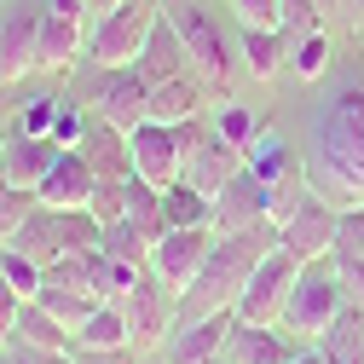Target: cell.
<instances>
[{
    "instance_id": "44dd1931",
    "label": "cell",
    "mask_w": 364,
    "mask_h": 364,
    "mask_svg": "<svg viewBox=\"0 0 364 364\" xmlns=\"http://www.w3.org/2000/svg\"><path fill=\"white\" fill-rule=\"evenodd\" d=\"M191 116H208V81H203L197 70H186V75L151 87V122L179 127V122H191Z\"/></svg>"
},
{
    "instance_id": "ffe728a7",
    "label": "cell",
    "mask_w": 364,
    "mask_h": 364,
    "mask_svg": "<svg viewBox=\"0 0 364 364\" xmlns=\"http://www.w3.org/2000/svg\"><path fill=\"white\" fill-rule=\"evenodd\" d=\"M93 168H87V156L81 151H64L53 168H47V179L35 186V197L47 203V208H87V197H93Z\"/></svg>"
},
{
    "instance_id": "74e56055",
    "label": "cell",
    "mask_w": 364,
    "mask_h": 364,
    "mask_svg": "<svg viewBox=\"0 0 364 364\" xmlns=\"http://www.w3.org/2000/svg\"><path fill=\"white\" fill-rule=\"evenodd\" d=\"M278 29L295 41V35H312V29H330V18H324L318 0H284V23Z\"/></svg>"
},
{
    "instance_id": "6da1fadb",
    "label": "cell",
    "mask_w": 364,
    "mask_h": 364,
    "mask_svg": "<svg viewBox=\"0 0 364 364\" xmlns=\"http://www.w3.org/2000/svg\"><path fill=\"white\" fill-rule=\"evenodd\" d=\"M306 179L336 208H364V81H336L306 127Z\"/></svg>"
},
{
    "instance_id": "cb8c5ba5",
    "label": "cell",
    "mask_w": 364,
    "mask_h": 364,
    "mask_svg": "<svg viewBox=\"0 0 364 364\" xmlns=\"http://www.w3.org/2000/svg\"><path fill=\"white\" fill-rule=\"evenodd\" d=\"M237 53H243V75L249 81H278L289 70V35L284 29H243Z\"/></svg>"
},
{
    "instance_id": "d6a6232c",
    "label": "cell",
    "mask_w": 364,
    "mask_h": 364,
    "mask_svg": "<svg viewBox=\"0 0 364 364\" xmlns=\"http://www.w3.org/2000/svg\"><path fill=\"white\" fill-rule=\"evenodd\" d=\"M35 301L47 306V312L58 318V324H64L70 336H75V324H81V318H87V312L99 306L93 295H81V289H58V284H41V295H35Z\"/></svg>"
},
{
    "instance_id": "4316f807",
    "label": "cell",
    "mask_w": 364,
    "mask_h": 364,
    "mask_svg": "<svg viewBox=\"0 0 364 364\" xmlns=\"http://www.w3.org/2000/svg\"><path fill=\"white\" fill-rule=\"evenodd\" d=\"M70 347H75V353H122V347H133L122 306H116V301H99V306L75 324V341H70Z\"/></svg>"
},
{
    "instance_id": "3957f363",
    "label": "cell",
    "mask_w": 364,
    "mask_h": 364,
    "mask_svg": "<svg viewBox=\"0 0 364 364\" xmlns=\"http://www.w3.org/2000/svg\"><path fill=\"white\" fill-rule=\"evenodd\" d=\"M70 99L87 105V116H99V122H110L122 133L151 122V81L133 64H93V58H81L70 70Z\"/></svg>"
},
{
    "instance_id": "7a4b0ae2",
    "label": "cell",
    "mask_w": 364,
    "mask_h": 364,
    "mask_svg": "<svg viewBox=\"0 0 364 364\" xmlns=\"http://www.w3.org/2000/svg\"><path fill=\"white\" fill-rule=\"evenodd\" d=\"M278 249V225H249V232H214V249L197 272V284L179 295V318H203V312H232L249 272Z\"/></svg>"
},
{
    "instance_id": "60d3db41",
    "label": "cell",
    "mask_w": 364,
    "mask_h": 364,
    "mask_svg": "<svg viewBox=\"0 0 364 364\" xmlns=\"http://www.w3.org/2000/svg\"><path fill=\"white\" fill-rule=\"evenodd\" d=\"M341 249H353V255H364V208H347L341 214V237H336Z\"/></svg>"
},
{
    "instance_id": "5b68a950",
    "label": "cell",
    "mask_w": 364,
    "mask_h": 364,
    "mask_svg": "<svg viewBox=\"0 0 364 364\" xmlns=\"http://www.w3.org/2000/svg\"><path fill=\"white\" fill-rule=\"evenodd\" d=\"M347 306H353V301H347V289H341V278H336V266H330V260H312V266H301V278H295V289H289V301H284V318H278V324H284L301 347H312Z\"/></svg>"
},
{
    "instance_id": "ba28073f",
    "label": "cell",
    "mask_w": 364,
    "mask_h": 364,
    "mask_svg": "<svg viewBox=\"0 0 364 364\" xmlns=\"http://www.w3.org/2000/svg\"><path fill=\"white\" fill-rule=\"evenodd\" d=\"M122 318H127V336H133V353H162V341H168V330L179 324V295L162 284V278H145L133 284L122 301Z\"/></svg>"
},
{
    "instance_id": "b9f144b4",
    "label": "cell",
    "mask_w": 364,
    "mask_h": 364,
    "mask_svg": "<svg viewBox=\"0 0 364 364\" xmlns=\"http://www.w3.org/2000/svg\"><path fill=\"white\" fill-rule=\"evenodd\" d=\"M23 312V295L12 289V278H6V272H0V336H6L12 330V318Z\"/></svg>"
},
{
    "instance_id": "836d02e7",
    "label": "cell",
    "mask_w": 364,
    "mask_h": 364,
    "mask_svg": "<svg viewBox=\"0 0 364 364\" xmlns=\"http://www.w3.org/2000/svg\"><path fill=\"white\" fill-rule=\"evenodd\" d=\"M99 249H105L110 260H127V266H151V243H145L139 232H133L127 220H110V225H105Z\"/></svg>"
},
{
    "instance_id": "5bb4252c",
    "label": "cell",
    "mask_w": 364,
    "mask_h": 364,
    "mask_svg": "<svg viewBox=\"0 0 364 364\" xmlns=\"http://www.w3.org/2000/svg\"><path fill=\"white\" fill-rule=\"evenodd\" d=\"M237 312H203V318H179L162 341V358L168 364H220L225 353V336H232Z\"/></svg>"
},
{
    "instance_id": "f35d334b",
    "label": "cell",
    "mask_w": 364,
    "mask_h": 364,
    "mask_svg": "<svg viewBox=\"0 0 364 364\" xmlns=\"http://www.w3.org/2000/svg\"><path fill=\"white\" fill-rule=\"evenodd\" d=\"M232 6V18L243 29H278L284 23V0H225Z\"/></svg>"
},
{
    "instance_id": "f1b7e54d",
    "label": "cell",
    "mask_w": 364,
    "mask_h": 364,
    "mask_svg": "<svg viewBox=\"0 0 364 364\" xmlns=\"http://www.w3.org/2000/svg\"><path fill=\"white\" fill-rule=\"evenodd\" d=\"M312 347L324 353L330 364H358V358H364V306H347V312H341V318H336V324L318 336Z\"/></svg>"
},
{
    "instance_id": "603a6c76",
    "label": "cell",
    "mask_w": 364,
    "mask_h": 364,
    "mask_svg": "<svg viewBox=\"0 0 364 364\" xmlns=\"http://www.w3.org/2000/svg\"><path fill=\"white\" fill-rule=\"evenodd\" d=\"M133 70H139L151 87H156V81H173V75H186V70H191L186 41H179V29L168 23V12L156 18V29H151V41H145V53L133 58Z\"/></svg>"
},
{
    "instance_id": "4fadbf2b",
    "label": "cell",
    "mask_w": 364,
    "mask_h": 364,
    "mask_svg": "<svg viewBox=\"0 0 364 364\" xmlns=\"http://www.w3.org/2000/svg\"><path fill=\"white\" fill-rule=\"evenodd\" d=\"M127 145H133V173L156 191H168L186 173V145H179V127H168V122H139L127 133Z\"/></svg>"
},
{
    "instance_id": "f546056e",
    "label": "cell",
    "mask_w": 364,
    "mask_h": 364,
    "mask_svg": "<svg viewBox=\"0 0 364 364\" xmlns=\"http://www.w3.org/2000/svg\"><path fill=\"white\" fill-rule=\"evenodd\" d=\"M208 116H214V133H220L225 145H237V151H249V145L260 139V127H266V122H260V110H255V105H243V99H232V93H225Z\"/></svg>"
},
{
    "instance_id": "9c48e42d",
    "label": "cell",
    "mask_w": 364,
    "mask_h": 364,
    "mask_svg": "<svg viewBox=\"0 0 364 364\" xmlns=\"http://www.w3.org/2000/svg\"><path fill=\"white\" fill-rule=\"evenodd\" d=\"M341 214H347V208H336L330 197L306 191V203L278 225V249H284V255H295L301 266L330 260V249H336V237H341Z\"/></svg>"
},
{
    "instance_id": "e0dca14e",
    "label": "cell",
    "mask_w": 364,
    "mask_h": 364,
    "mask_svg": "<svg viewBox=\"0 0 364 364\" xmlns=\"http://www.w3.org/2000/svg\"><path fill=\"white\" fill-rule=\"evenodd\" d=\"M243 168H249V156H243L237 145H225L220 133L208 127L203 139H197V145L186 151V173H179V179H191L197 191H208V197H214V191L225 186V179H237Z\"/></svg>"
},
{
    "instance_id": "277c9868",
    "label": "cell",
    "mask_w": 364,
    "mask_h": 364,
    "mask_svg": "<svg viewBox=\"0 0 364 364\" xmlns=\"http://www.w3.org/2000/svg\"><path fill=\"white\" fill-rule=\"evenodd\" d=\"M162 12L179 29V41H186L191 70L214 87V93H232V81L243 75V53H237V41L225 35L214 0H162Z\"/></svg>"
},
{
    "instance_id": "484cf974",
    "label": "cell",
    "mask_w": 364,
    "mask_h": 364,
    "mask_svg": "<svg viewBox=\"0 0 364 364\" xmlns=\"http://www.w3.org/2000/svg\"><path fill=\"white\" fill-rule=\"evenodd\" d=\"M6 341L12 347H35V353H70V330L58 324V318L41 306V301H23V312L12 318V330H6Z\"/></svg>"
},
{
    "instance_id": "8d00e7d4",
    "label": "cell",
    "mask_w": 364,
    "mask_h": 364,
    "mask_svg": "<svg viewBox=\"0 0 364 364\" xmlns=\"http://www.w3.org/2000/svg\"><path fill=\"white\" fill-rule=\"evenodd\" d=\"M35 208V191H23V186H12L6 173H0V243H6L18 225H23V214Z\"/></svg>"
},
{
    "instance_id": "2e32d148",
    "label": "cell",
    "mask_w": 364,
    "mask_h": 364,
    "mask_svg": "<svg viewBox=\"0 0 364 364\" xmlns=\"http://www.w3.org/2000/svg\"><path fill=\"white\" fill-rule=\"evenodd\" d=\"M301 353V341L284 324H232L220 364H289Z\"/></svg>"
},
{
    "instance_id": "1f68e13d",
    "label": "cell",
    "mask_w": 364,
    "mask_h": 364,
    "mask_svg": "<svg viewBox=\"0 0 364 364\" xmlns=\"http://www.w3.org/2000/svg\"><path fill=\"white\" fill-rule=\"evenodd\" d=\"M162 220L168 225H214V197L197 191L191 179H173L162 191Z\"/></svg>"
},
{
    "instance_id": "52a82bcc",
    "label": "cell",
    "mask_w": 364,
    "mask_h": 364,
    "mask_svg": "<svg viewBox=\"0 0 364 364\" xmlns=\"http://www.w3.org/2000/svg\"><path fill=\"white\" fill-rule=\"evenodd\" d=\"M87 12L81 0H47L35 35V75H70L87 58Z\"/></svg>"
},
{
    "instance_id": "7dc6e473",
    "label": "cell",
    "mask_w": 364,
    "mask_h": 364,
    "mask_svg": "<svg viewBox=\"0 0 364 364\" xmlns=\"http://www.w3.org/2000/svg\"><path fill=\"white\" fill-rule=\"evenodd\" d=\"M318 6H324V18H330V12H347V0H318Z\"/></svg>"
},
{
    "instance_id": "4dcf8cb0",
    "label": "cell",
    "mask_w": 364,
    "mask_h": 364,
    "mask_svg": "<svg viewBox=\"0 0 364 364\" xmlns=\"http://www.w3.org/2000/svg\"><path fill=\"white\" fill-rule=\"evenodd\" d=\"M122 220H127L145 243H156V237L168 232V220H162V191H156V186H145L139 173L127 179V214H122Z\"/></svg>"
},
{
    "instance_id": "83f0119b",
    "label": "cell",
    "mask_w": 364,
    "mask_h": 364,
    "mask_svg": "<svg viewBox=\"0 0 364 364\" xmlns=\"http://www.w3.org/2000/svg\"><path fill=\"white\" fill-rule=\"evenodd\" d=\"M336 70V41L330 29H312V35H295L289 41V75L295 81H324Z\"/></svg>"
},
{
    "instance_id": "bcb514c9",
    "label": "cell",
    "mask_w": 364,
    "mask_h": 364,
    "mask_svg": "<svg viewBox=\"0 0 364 364\" xmlns=\"http://www.w3.org/2000/svg\"><path fill=\"white\" fill-rule=\"evenodd\" d=\"M6 139H12V122L0 116V156H6Z\"/></svg>"
},
{
    "instance_id": "d4e9b609",
    "label": "cell",
    "mask_w": 364,
    "mask_h": 364,
    "mask_svg": "<svg viewBox=\"0 0 364 364\" xmlns=\"http://www.w3.org/2000/svg\"><path fill=\"white\" fill-rule=\"evenodd\" d=\"M249 156V173L255 179H266V186H284V179H295V173H306V162H301V151L284 139L278 127H260V139L243 151Z\"/></svg>"
},
{
    "instance_id": "9a60e30c",
    "label": "cell",
    "mask_w": 364,
    "mask_h": 364,
    "mask_svg": "<svg viewBox=\"0 0 364 364\" xmlns=\"http://www.w3.org/2000/svg\"><path fill=\"white\" fill-rule=\"evenodd\" d=\"M266 203H272V186L243 168L237 179H225V186L214 191V232H249V225H266Z\"/></svg>"
},
{
    "instance_id": "d6986e66",
    "label": "cell",
    "mask_w": 364,
    "mask_h": 364,
    "mask_svg": "<svg viewBox=\"0 0 364 364\" xmlns=\"http://www.w3.org/2000/svg\"><path fill=\"white\" fill-rule=\"evenodd\" d=\"M75 151L87 156L93 179H133V145H127V133L110 127V122H99V116L87 122V133H81Z\"/></svg>"
},
{
    "instance_id": "ac0fdd59",
    "label": "cell",
    "mask_w": 364,
    "mask_h": 364,
    "mask_svg": "<svg viewBox=\"0 0 364 364\" xmlns=\"http://www.w3.org/2000/svg\"><path fill=\"white\" fill-rule=\"evenodd\" d=\"M64 156V145L53 139V133H18L12 127V139H6V156H0V173L12 179V186L35 191L41 179H47V168Z\"/></svg>"
},
{
    "instance_id": "8992f818",
    "label": "cell",
    "mask_w": 364,
    "mask_h": 364,
    "mask_svg": "<svg viewBox=\"0 0 364 364\" xmlns=\"http://www.w3.org/2000/svg\"><path fill=\"white\" fill-rule=\"evenodd\" d=\"M156 18H162V0H122L116 12L93 18V29H87V58L93 64H133L145 53Z\"/></svg>"
},
{
    "instance_id": "30bf717a",
    "label": "cell",
    "mask_w": 364,
    "mask_h": 364,
    "mask_svg": "<svg viewBox=\"0 0 364 364\" xmlns=\"http://www.w3.org/2000/svg\"><path fill=\"white\" fill-rule=\"evenodd\" d=\"M295 278H301V260L284 255V249H272V255L249 272V284H243V295H237V306H232L237 324H278Z\"/></svg>"
},
{
    "instance_id": "e575fe53",
    "label": "cell",
    "mask_w": 364,
    "mask_h": 364,
    "mask_svg": "<svg viewBox=\"0 0 364 364\" xmlns=\"http://www.w3.org/2000/svg\"><path fill=\"white\" fill-rule=\"evenodd\" d=\"M58 105H64V93H35V99H23V105H18L12 127H18V133H53Z\"/></svg>"
},
{
    "instance_id": "8fae6325",
    "label": "cell",
    "mask_w": 364,
    "mask_h": 364,
    "mask_svg": "<svg viewBox=\"0 0 364 364\" xmlns=\"http://www.w3.org/2000/svg\"><path fill=\"white\" fill-rule=\"evenodd\" d=\"M208 249H214V225H168L151 243V278H162L173 295H186L197 284Z\"/></svg>"
},
{
    "instance_id": "c3c4849f",
    "label": "cell",
    "mask_w": 364,
    "mask_h": 364,
    "mask_svg": "<svg viewBox=\"0 0 364 364\" xmlns=\"http://www.w3.org/2000/svg\"><path fill=\"white\" fill-rule=\"evenodd\" d=\"M133 364H168L162 353H139V358H133Z\"/></svg>"
},
{
    "instance_id": "7bdbcfd3",
    "label": "cell",
    "mask_w": 364,
    "mask_h": 364,
    "mask_svg": "<svg viewBox=\"0 0 364 364\" xmlns=\"http://www.w3.org/2000/svg\"><path fill=\"white\" fill-rule=\"evenodd\" d=\"M289 364H330V358H324V353H318V347H301V353H295Z\"/></svg>"
},
{
    "instance_id": "7402d4cb",
    "label": "cell",
    "mask_w": 364,
    "mask_h": 364,
    "mask_svg": "<svg viewBox=\"0 0 364 364\" xmlns=\"http://www.w3.org/2000/svg\"><path fill=\"white\" fill-rule=\"evenodd\" d=\"M0 249H18V255H29L35 266H53V260H64V232H58V208H47L35 197V208L23 214V225L0 243Z\"/></svg>"
},
{
    "instance_id": "d590c367",
    "label": "cell",
    "mask_w": 364,
    "mask_h": 364,
    "mask_svg": "<svg viewBox=\"0 0 364 364\" xmlns=\"http://www.w3.org/2000/svg\"><path fill=\"white\" fill-rule=\"evenodd\" d=\"M0 272L12 278V289H18L23 301H35V295H41V278H47V266H35V260L18 255V249H0Z\"/></svg>"
},
{
    "instance_id": "7c38bea8",
    "label": "cell",
    "mask_w": 364,
    "mask_h": 364,
    "mask_svg": "<svg viewBox=\"0 0 364 364\" xmlns=\"http://www.w3.org/2000/svg\"><path fill=\"white\" fill-rule=\"evenodd\" d=\"M47 0H0V87L35 75V35Z\"/></svg>"
},
{
    "instance_id": "ab89813d",
    "label": "cell",
    "mask_w": 364,
    "mask_h": 364,
    "mask_svg": "<svg viewBox=\"0 0 364 364\" xmlns=\"http://www.w3.org/2000/svg\"><path fill=\"white\" fill-rule=\"evenodd\" d=\"M87 122H93V116H87V105H75V99L64 93V105H58V122H53V139H58L64 151H75V145H81V133H87Z\"/></svg>"
},
{
    "instance_id": "ee69618b",
    "label": "cell",
    "mask_w": 364,
    "mask_h": 364,
    "mask_svg": "<svg viewBox=\"0 0 364 364\" xmlns=\"http://www.w3.org/2000/svg\"><path fill=\"white\" fill-rule=\"evenodd\" d=\"M81 6L93 12V18H105V12H116V6H122V0H81Z\"/></svg>"
},
{
    "instance_id": "f6af8a7d",
    "label": "cell",
    "mask_w": 364,
    "mask_h": 364,
    "mask_svg": "<svg viewBox=\"0 0 364 364\" xmlns=\"http://www.w3.org/2000/svg\"><path fill=\"white\" fill-rule=\"evenodd\" d=\"M347 23H364V0H347Z\"/></svg>"
}]
</instances>
